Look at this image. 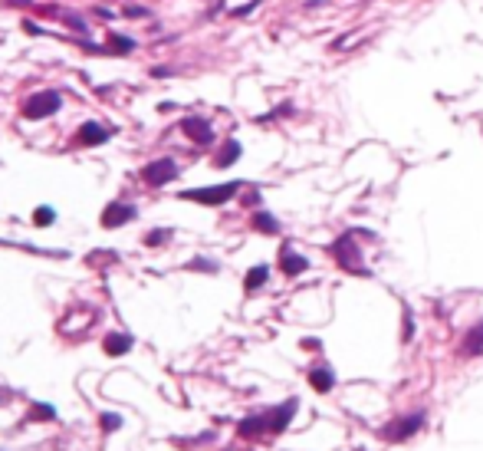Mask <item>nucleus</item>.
Segmentation results:
<instances>
[{"label": "nucleus", "instance_id": "obj_20", "mask_svg": "<svg viewBox=\"0 0 483 451\" xmlns=\"http://www.w3.org/2000/svg\"><path fill=\"white\" fill-rule=\"evenodd\" d=\"M168 238H171V231H155V234L145 238V244H149V247H158V244H164Z\"/></svg>", "mask_w": 483, "mask_h": 451}, {"label": "nucleus", "instance_id": "obj_13", "mask_svg": "<svg viewBox=\"0 0 483 451\" xmlns=\"http://www.w3.org/2000/svg\"><path fill=\"white\" fill-rule=\"evenodd\" d=\"M460 352H464V356H480V352H483V323H477L471 333L464 336V343H460Z\"/></svg>", "mask_w": 483, "mask_h": 451}, {"label": "nucleus", "instance_id": "obj_4", "mask_svg": "<svg viewBox=\"0 0 483 451\" xmlns=\"http://www.w3.org/2000/svg\"><path fill=\"white\" fill-rule=\"evenodd\" d=\"M60 92H37V96H30V99L24 102V115L26 119H46V115L60 113Z\"/></svg>", "mask_w": 483, "mask_h": 451}, {"label": "nucleus", "instance_id": "obj_9", "mask_svg": "<svg viewBox=\"0 0 483 451\" xmlns=\"http://www.w3.org/2000/svg\"><path fill=\"white\" fill-rule=\"evenodd\" d=\"M237 432H240V438H257V435H270V422H266V412L244 418V422L237 425Z\"/></svg>", "mask_w": 483, "mask_h": 451}, {"label": "nucleus", "instance_id": "obj_8", "mask_svg": "<svg viewBox=\"0 0 483 451\" xmlns=\"http://www.w3.org/2000/svg\"><path fill=\"white\" fill-rule=\"evenodd\" d=\"M296 409H299V402H296V399H289V402H283L280 409L266 412V422H270V435H280V432L289 425V418L296 415Z\"/></svg>", "mask_w": 483, "mask_h": 451}, {"label": "nucleus", "instance_id": "obj_12", "mask_svg": "<svg viewBox=\"0 0 483 451\" xmlns=\"http://www.w3.org/2000/svg\"><path fill=\"white\" fill-rule=\"evenodd\" d=\"M102 346H105V356H125L132 350V336L128 333H109Z\"/></svg>", "mask_w": 483, "mask_h": 451}, {"label": "nucleus", "instance_id": "obj_24", "mask_svg": "<svg viewBox=\"0 0 483 451\" xmlns=\"http://www.w3.org/2000/svg\"><path fill=\"white\" fill-rule=\"evenodd\" d=\"M7 3H13V7H33V0H7Z\"/></svg>", "mask_w": 483, "mask_h": 451}, {"label": "nucleus", "instance_id": "obj_23", "mask_svg": "<svg viewBox=\"0 0 483 451\" xmlns=\"http://www.w3.org/2000/svg\"><path fill=\"white\" fill-rule=\"evenodd\" d=\"M191 267H194V270H214V263H207V261H194Z\"/></svg>", "mask_w": 483, "mask_h": 451}, {"label": "nucleus", "instance_id": "obj_15", "mask_svg": "<svg viewBox=\"0 0 483 451\" xmlns=\"http://www.w3.org/2000/svg\"><path fill=\"white\" fill-rule=\"evenodd\" d=\"M237 158H240V142L230 138V142H223V149H221V155L214 158V165H217V168H227V165H234Z\"/></svg>", "mask_w": 483, "mask_h": 451}, {"label": "nucleus", "instance_id": "obj_21", "mask_svg": "<svg viewBox=\"0 0 483 451\" xmlns=\"http://www.w3.org/2000/svg\"><path fill=\"white\" fill-rule=\"evenodd\" d=\"M33 418H56V409L53 405H33Z\"/></svg>", "mask_w": 483, "mask_h": 451}, {"label": "nucleus", "instance_id": "obj_10", "mask_svg": "<svg viewBox=\"0 0 483 451\" xmlns=\"http://www.w3.org/2000/svg\"><path fill=\"white\" fill-rule=\"evenodd\" d=\"M280 267H283L286 277H296V274H303V270L310 267V261H306L303 254H296L293 247H283V251H280Z\"/></svg>", "mask_w": 483, "mask_h": 451}, {"label": "nucleus", "instance_id": "obj_2", "mask_svg": "<svg viewBox=\"0 0 483 451\" xmlns=\"http://www.w3.org/2000/svg\"><path fill=\"white\" fill-rule=\"evenodd\" d=\"M240 191L237 181H227V185H211V188H191V191H181L185 201H198V204H223L230 201Z\"/></svg>", "mask_w": 483, "mask_h": 451}, {"label": "nucleus", "instance_id": "obj_19", "mask_svg": "<svg viewBox=\"0 0 483 451\" xmlns=\"http://www.w3.org/2000/svg\"><path fill=\"white\" fill-rule=\"evenodd\" d=\"M109 47H112V53H132L135 50V43L128 37H109Z\"/></svg>", "mask_w": 483, "mask_h": 451}, {"label": "nucleus", "instance_id": "obj_7", "mask_svg": "<svg viewBox=\"0 0 483 451\" xmlns=\"http://www.w3.org/2000/svg\"><path fill=\"white\" fill-rule=\"evenodd\" d=\"M135 218V208L132 204H122V201H112L105 204V211H102V227H122L125 221H132Z\"/></svg>", "mask_w": 483, "mask_h": 451}, {"label": "nucleus", "instance_id": "obj_1", "mask_svg": "<svg viewBox=\"0 0 483 451\" xmlns=\"http://www.w3.org/2000/svg\"><path fill=\"white\" fill-rule=\"evenodd\" d=\"M332 254H335V261H339L342 270H348V274H368L365 263H362V251H359V244H355V234H352V231L335 240Z\"/></svg>", "mask_w": 483, "mask_h": 451}, {"label": "nucleus", "instance_id": "obj_22", "mask_svg": "<svg viewBox=\"0 0 483 451\" xmlns=\"http://www.w3.org/2000/svg\"><path fill=\"white\" fill-rule=\"evenodd\" d=\"M119 425H122V418H119V415H102V428H105V432H115Z\"/></svg>", "mask_w": 483, "mask_h": 451}, {"label": "nucleus", "instance_id": "obj_16", "mask_svg": "<svg viewBox=\"0 0 483 451\" xmlns=\"http://www.w3.org/2000/svg\"><path fill=\"white\" fill-rule=\"evenodd\" d=\"M253 227L260 231V234H280V221L266 211H257L253 214Z\"/></svg>", "mask_w": 483, "mask_h": 451}, {"label": "nucleus", "instance_id": "obj_3", "mask_svg": "<svg viewBox=\"0 0 483 451\" xmlns=\"http://www.w3.org/2000/svg\"><path fill=\"white\" fill-rule=\"evenodd\" d=\"M424 422H427V415L424 412H411V415H405V418H398V422H391V425L384 428V438L388 441H408L411 435L421 432Z\"/></svg>", "mask_w": 483, "mask_h": 451}, {"label": "nucleus", "instance_id": "obj_18", "mask_svg": "<svg viewBox=\"0 0 483 451\" xmlns=\"http://www.w3.org/2000/svg\"><path fill=\"white\" fill-rule=\"evenodd\" d=\"M53 221H56V211H53V208H37V211H33V224L46 227V224H53Z\"/></svg>", "mask_w": 483, "mask_h": 451}, {"label": "nucleus", "instance_id": "obj_6", "mask_svg": "<svg viewBox=\"0 0 483 451\" xmlns=\"http://www.w3.org/2000/svg\"><path fill=\"white\" fill-rule=\"evenodd\" d=\"M181 129H185V136L191 138V142H198V145H211L214 142V129L207 119H198V115H191V119H185L181 122Z\"/></svg>", "mask_w": 483, "mask_h": 451}, {"label": "nucleus", "instance_id": "obj_14", "mask_svg": "<svg viewBox=\"0 0 483 451\" xmlns=\"http://www.w3.org/2000/svg\"><path fill=\"white\" fill-rule=\"evenodd\" d=\"M310 382H312L316 392H329V388L335 386V376H332V369H329V366H316V369L310 372Z\"/></svg>", "mask_w": 483, "mask_h": 451}, {"label": "nucleus", "instance_id": "obj_11", "mask_svg": "<svg viewBox=\"0 0 483 451\" xmlns=\"http://www.w3.org/2000/svg\"><path fill=\"white\" fill-rule=\"evenodd\" d=\"M109 138V132L99 126V122H86V126L79 129V136H76V142L79 145H102Z\"/></svg>", "mask_w": 483, "mask_h": 451}, {"label": "nucleus", "instance_id": "obj_5", "mask_svg": "<svg viewBox=\"0 0 483 451\" xmlns=\"http://www.w3.org/2000/svg\"><path fill=\"white\" fill-rule=\"evenodd\" d=\"M142 178H145V185H151V188H161V185H168V181L178 178V165H174L171 158L149 162L145 168H142Z\"/></svg>", "mask_w": 483, "mask_h": 451}, {"label": "nucleus", "instance_id": "obj_17", "mask_svg": "<svg viewBox=\"0 0 483 451\" xmlns=\"http://www.w3.org/2000/svg\"><path fill=\"white\" fill-rule=\"evenodd\" d=\"M266 277H270V267H266V263H257V267L247 274L244 287H247V290H260L263 284H266Z\"/></svg>", "mask_w": 483, "mask_h": 451}]
</instances>
